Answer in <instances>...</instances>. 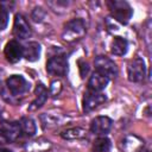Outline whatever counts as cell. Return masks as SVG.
Listing matches in <instances>:
<instances>
[{"instance_id":"cell-1","label":"cell","mask_w":152,"mask_h":152,"mask_svg":"<svg viewBox=\"0 0 152 152\" xmlns=\"http://www.w3.org/2000/svg\"><path fill=\"white\" fill-rule=\"evenodd\" d=\"M107 5H108L112 17L120 24L125 25L132 18L133 10L131 8L128 2L122 1V0H112V1H108Z\"/></svg>"},{"instance_id":"cell-2","label":"cell","mask_w":152,"mask_h":152,"mask_svg":"<svg viewBox=\"0 0 152 152\" xmlns=\"http://www.w3.org/2000/svg\"><path fill=\"white\" fill-rule=\"evenodd\" d=\"M87 32L86 24L82 19H72L64 25L62 37L65 42H75L84 37Z\"/></svg>"},{"instance_id":"cell-3","label":"cell","mask_w":152,"mask_h":152,"mask_svg":"<svg viewBox=\"0 0 152 152\" xmlns=\"http://www.w3.org/2000/svg\"><path fill=\"white\" fill-rule=\"evenodd\" d=\"M6 89L13 97L24 96L30 90V83L21 75H12L6 80Z\"/></svg>"},{"instance_id":"cell-4","label":"cell","mask_w":152,"mask_h":152,"mask_svg":"<svg viewBox=\"0 0 152 152\" xmlns=\"http://www.w3.org/2000/svg\"><path fill=\"white\" fill-rule=\"evenodd\" d=\"M127 75L131 82H134V83L142 82L146 76V66H145L144 59L140 57L132 59L127 66Z\"/></svg>"},{"instance_id":"cell-5","label":"cell","mask_w":152,"mask_h":152,"mask_svg":"<svg viewBox=\"0 0 152 152\" xmlns=\"http://www.w3.org/2000/svg\"><path fill=\"white\" fill-rule=\"evenodd\" d=\"M21 134L19 122H1L0 124V144L15 141Z\"/></svg>"},{"instance_id":"cell-6","label":"cell","mask_w":152,"mask_h":152,"mask_svg":"<svg viewBox=\"0 0 152 152\" xmlns=\"http://www.w3.org/2000/svg\"><path fill=\"white\" fill-rule=\"evenodd\" d=\"M46 70L53 76H64L68 71V59L63 55H56L48 59Z\"/></svg>"},{"instance_id":"cell-7","label":"cell","mask_w":152,"mask_h":152,"mask_svg":"<svg viewBox=\"0 0 152 152\" xmlns=\"http://www.w3.org/2000/svg\"><path fill=\"white\" fill-rule=\"evenodd\" d=\"M96 71L106 75L108 78L115 77L118 75V66L116 64L106 56H97L94 61Z\"/></svg>"},{"instance_id":"cell-8","label":"cell","mask_w":152,"mask_h":152,"mask_svg":"<svg viewBox=\"0 0 152 152\" xmlns=\"http://www.w3.org/2000/svg\"><path fill=\"white\" fill-rule=\"evenodd\" d=\"M13 34L18 39H26L31 36V27L23 14H15L14 17Z\"/></svg>"},{"instance_id":"cell-9","label":"cell","mask_w":152,"mask_h":152,"mask_svg":"<svg viewBox=\"0 0 152 152\" xmlns=\"http://www.w3.org/2000/svg\"><path fill=\"white\" fill-rule=\"evenodd\" d=\"M107 97L104 94L99 93V91H90L87 93L83 97V110L84 112H90L93 109H95L96 107H99L100 104H102L103 102H106Z\"/></svg>"},{"instance_id":"cell-10","label":"cell","mask_w":152,"mask_h":152,"mask_svg":"<svg viewBox=\"0 0 152 152\" xmlns=\"http://www.w3.org/2000/svg\"><path fill=\"white\" fill-rule=\"evenodd\" d=\"M4 53H5L6 59L10 63H17L23 57V46L17 40H14V39L13 40H10L5 45Z\"/></svg>"},{"instance_id":"cell-11","label":"cell","mask_w":152,"mask_h":152,"mask_svg":"<svg viewBox=\"0 0 152 152\" xmlns=\"http://www.w3.org/2000/svg\"><path fill=\"white\" fill-rule=\"evenodd\" d=\"M69 120L68 116L58 113H44L40 115V122L44 128H52L64 125Z\"/></svg>"},{"instance_id":"cell-12","label":"cell","mask_w":152,"mask_h":152,"mask_svg":"<svg viewBox=\"0 0 152 152\" xmlns=\"http://www.w3.org/2000/svg\"><path fill=\"white\" fill-rule=\"evenodd\" d=\"M112 128V120L108 116H96L91 120L90 131L96 135H106Z\"/></svg>"},{"instance_id":"cell-13","label":"cell","mask_w":152,"mask_h":152,"mask_svg":"<svg viewBox=\"0 0 152 152\" xmlns=\"http://www.w3.org/2000/svg\"><path fill=\"white\" fill-rule=\"evenodd\" d=\"M144 147V140L137 135H127L121 141V150L124 152H140Z\"/></svg>"},{"instance_id":"cell-14","label":"cell","mask_w":152,"mask_h":152,"mask_svg":"<svg viewBox=\"0 0 152 152\" xmlns=\"http://www.w3.org/2000/svg\"><path fill=\"white\" fill-rule=\"evenodd\" d=\"M108 82H109V78L106 75H103L99 71H95V72H93V75L90 76V78L88 81V88L90 91L100 93L101 90H103L107 87Z\"/></svg>"},{"instance_id":"cell-15","label":"cell","mask_w":152,"mask_h":152,"mask_svg":"<svg viewBox=\"0 0 152 152\" xmlns=\"http://www.w3.org/2000/svg\"><path fill=\"white\" fill-rule=\"evenodd\" d=\"M34 94H36V97H34V100L32 101V103L28 107L30 110H36V109L40 108L45 103V101L48 100V89L43 83H38L37 84Z\"/></svg>"},{"instance_id":"cell-16","label":"cell","mask_w":152,"mask_h":152,"mask_svg":"<svg viewBox=\"0 0 152 152\" xmlns=\"http://www.w3.org/2000/svg\"><path fill=\"white\" fill-rule=\"evenodd\" d=\"M40 56V45L37 42H30L23 48V57L28 62H36Z\"/></svg>"},{"instance_id":"cell-17","label":"cell","mask_w":152,"mask_h":152,"mask_svg":"<svg viewBox=\"0 0 152 152\" xmlns=\"http://www.w3.org/2000/svg\"><path fill=\"white\" fill-rule=\"evenodd\" d=\"M128 50V42L122 37H114L110 44V52L115 56H124Z\"/></svg>"},{"instance_id":"cell-18","label":"cell","mask_w":152,"mask_h":152,"mask_svg":"<svg viewBox=\"0 0 152 152\" xmlns=\"http://www.w3.org/2000/svg\"><path fill=\"white\" fill-rule=\"evenodd\" d=\"M50 147H51V142L49 140L38 139V140L28 142L25 146V150L26 152H44V151L50 150Z\"/></svg>"},{"instance_id":"cell-19","label":"cell","mask_w":152,"mask_h":152,"mask_svg":"<svg viewBox=\"0 0 152 152\" xmlns=\"http://www.w3.org/2000/svg\"><path fill=\"white\" fill-rule=\"evenodd\" d=\"M19 125H20V129H21L23 134H25L27 137H32L36 134L37 127H36L34 121L31 118H21L19 121Z\"/></svg>"},{"instance_id":"cell-20","label":"cell","mask_w":152,"mask_h":152,"mask_svg":"<svg viewBox=\"0 0 152 152\" xmlns=\"http://www.w3.org/2000/svg\"><path fill=\"white\" fill-rule=\"evenodd\" d=\"M84 135H86V131L81 127H72V128L65 129L61 133V137L63 139H68V140L80 139V138H83Z\"/></svg>"},{"instance_id":"cell-21","label":"cell","mask_w":152,"mask_h":152,"mask_svg":"<svg viewBox=\"0 0 152 152\" xmlns=\"http://www.w3.org/2000/svg\"><path fill=\"white\" fill-rule=\"evenodd\" d=\"M93 150L95 152H108L110 150V140L106 137L97 138L93 144Z\"/></svg>"},{"instance_id":"cell-22","label":"cell","mask_w":152,"mask_h":152,"mask_svg":"<svg viewBox=\"0 0 152 152\" xmlns=\"http://www.w3.org/2000/svg\"><path fill=\"white\" fill-rule=\"evenodd\" d=\"M8 24V11L0 4V31L5 30Z\"/></svg>"},{"instance_id":"cell-23","label":"cell","mask_w":152,"mask_h":152,"mask_svg":"<svg viewBox=\"0 0 152 152\" xmlns=\"http://www.w3.org/2000/svg\"><path fill=\"white\" fill-rule=\"evenodd\" d=\"M44 17H45V12H44V10L42 7H36L33 10V12H32V19L34 21L40 23L44 19Z\"/></svg>"},{"instance_id":"cell-24","label":"cell","mask_w":152,"mask_h":152,"mask_svg":"<svg viewBox=\"0 0 152 152\" xmlns=\"http://www.w3.org/2000/svg\"><path fill=\"white\" fill-rule=\"evenodd\" d=\"M62 90V83L59 81H52L51 82V86H50V94L52 96H57Z\"/></svg>"},{"instance_id":"cell-25","label":"cell","mask_w":152,"mask_h":152,"mask_svg":"<svg viewBox=\"0 0 152 152\" xmlns=\"http://www.w3.org/2000/svg\"><path fill=\"white\" fill-rule=\"evenodd\" d=\"M80 69H81V75H82V77H84L86 75H87V72H88V64L87 63H82V62H80Z\"/></svg>"},{"instance_id":"cell-26","label":"cell","mask_w":152,"mask_h":152,"mask_svg":"<svg viewBox=\"0 0 152 152\" xmlns=\"http://www.w3.org/2000/svg\"><path fill=\"white\" fill-rule=\"evenodd\" d=\"M0 93H2V71L0 70Z\"/></svg>"},{"instance_id":"cell-27","label":"cell","mask_w":152,"mask_h":152,"mask_svg":"<svg viewBox=\"0 0 152 152\" xmlns=\"http://www.w3.org/2000/svg\"><path fill=\"white\" fill-rule=\"evenodd\" d=\"M0 152H12V151L8 148H0Z\"/></svg>"},{"instance_id":"cell-28","label":"cell","mask_w":152,"mask_h":152,"mask_svg":"<svg viewBox=\"0 0 152 152\" xmlns=\"http://www.w3.org/2000/svg\"><path fill=\"white\" fill-rule=\"evenodd\" d=\"M145 152H150V151H145Z\"/></svg>"},{"instance_id":"cell-29","label":"cell","mask_w":152,"mask_h":152,"mask_svg":"<svg viewBox=\"0 0 152 152\" xmlns=\"http://www.w3.org/2000/svg\"><path fill=\"white\" fill-rule=\"evenodd\" d=\"M0 113H1V108H0Z\"/></svg>"}]
</instances>
